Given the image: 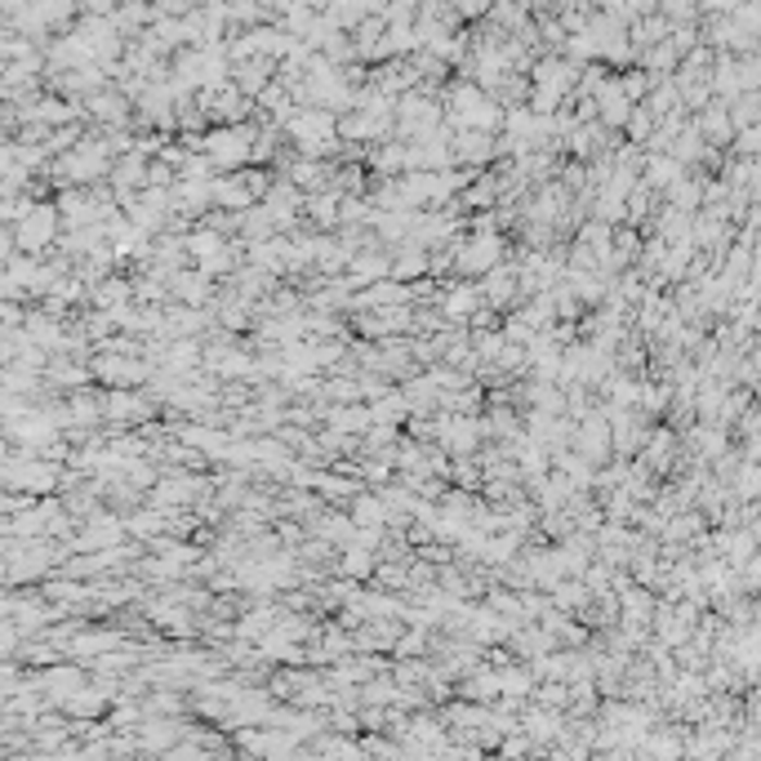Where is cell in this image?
I'll use <instances>...</instances> for the list:
<instances>
[{
  "label": "cell",
  "instance_id": "3957f363",
  "mask_svg": "<svg viewBox=\"0 0 761 761\" xmlns=\"http://www.w3.org/2000/svg\"><path fill=\"white\" fill-rule=\"evenodd\" d=\"M5 227H14V241H18L23 254H45V250L59 246V236H63L67 223H63L59 201H36L18 223H5Z\"/></svg>",
  "mask_w": 761,
  "mask_h": 761
},
{
  "label": "cell",
  "instance_id": "52a82bcc",
  "mask_svg": "<svg viewBox=\"0 0 761 761\" xmlns=\"http://www.w3.org/2000/svg\"><path fill=\"white\" fill-rule=\"evenodd\" d=\"M40 686H45V695H50V703L63 708L72 695H80L89 686V677H85L80 663H50V669L40 673Z\"/></svg>",
  "mask_w": 761,
  "mask_h": 761
},
{
  "label": "cell",
  "instance_id": "277c9868",
  "mask_svg": "<svg viewBox=\"0 0 761 761\" xmlns=\"http://www.w3.org/2000/svg\"><path fill=\"white\" fill-rule=\"evenodd\" d=\"M157 414V401L142 392V388H108L103 392V423H148Z\"/></svg>",
  "mask_w": 761,
  "mask_h": 761
},
{
  "label": "cell",
  "instance_id": "8992f818",
  "mask_svg": "<svg viewBox=\"0 0 761 761\" xmlns=\"http://www.w3.org/2000/svg\"><path fill=\"white\" fill-rule=\"evenodd\" d=\"M170 299L174 303H192V308H210L219 295H214V276L205 267H183L174 280H170Z\"/></svg>",
  "mask_w": 761,
  "mask_h": 761
},
{
  "label": "cell",
  "instance_id": "30bf717a",
  "mask_svg": "<svg viewBox=\"0 0 761 761\" xmlns=\"http://www.w3.org/2000/svg\"><path fill=\"white\" fill-rule=\"evenodd\" d=\"M628 121H633V125H628V134H633V138H637V142H641V138H650V121H654V116H650V112H633V116H628Z\"/></svg>",
  "mask_w": 761,
  "mask_h": 761
},
{
  "label": "cell",
  "instance_id": "5b68a950",
  "mask_svg": "<svg viewBox=\"0 0 761 761\" xmlns=\"http://www.w3.org/2000/svg\"><path fill=\"white\" fill-rule=\"evenodd\" d=\"M499 152H503V148H499V138H495L490 129H459V125H454V161H459V165L482 170V165H490Z\"/></svg>",
  "mask_w": 761,
  "mask_h": 761
},
{
  "label": "cell",
  "instance_id": "6da1fadb",
  "mask_svg": "<svg viewBox=\"0 0 761 761\" xmlns=\"http://www.w3.org/2000/svg\"><path fill=\"white\" fill-rule=\"evenodd\" d=\"M280 129H285V142L303 157H335L344 148L339 112H329V108H299Z\"/></svg>",
  "mask_w": 761,
  "mask_h": 761
},
{
  "label": "cell",
  "instance_id": "7a4b0ae2",
  "mask_svg": "<svg viewBox=\"0 0 761 761\" xmlns=\"http://www.w3.org/2000/svg\"><path fill=\"white\" fill-rule=\"evenodd\" d=\"M254 142H259V125L223 121V125H214V129L201 138V152L214 161L219 174H232V170L254 165Z\"/></svg>",
  "mask_w": 761,
  "mask_h": 761
},
{
  "label": "cell",
  "instance_id": "ba28073f",
  "mask_svg": "<svg viewBox=\"0 0 761 761\" xmlns=\"http://www.w3.org/2000/svg\"><path fill=\"white\" fill-rule=\"evenodd\" d=\"M437 308H441V316L446 321H454V325H467L472 316H477L482 308H486V290L482 285H454V290H446L441 299H437Z\"/></svg>",
  "mask_w": 761,
  "mask_h": 761
},
{
  "label": "cell",
  "instance_id": "9c48e42d",
  "mask_svg": "<svg viewBox=\"0 0 761 761\" xmlns=\"http://www.w3.org/2000/svg\"><path fill=\"white\" fill-rule=\"evenodd\" d=\"M201 495H205V482L192 477V472H165V477L157 482V503L161 508H187Z\"/></svg>",
  "mask_w": 761,
  "mask_h": 761
}]
</instances>
